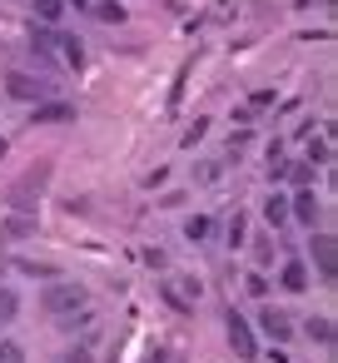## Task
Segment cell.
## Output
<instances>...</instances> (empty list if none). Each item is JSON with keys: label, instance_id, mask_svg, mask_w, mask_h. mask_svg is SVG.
<instances>
[{"label": "cell", "instance_id": "cell-19", "mask_svg": "<svg viewBox=\"0 0 338 363\" xmlns=\"http://www.w3.org/2000/svg\"><path fill=\"white\" fill-rule=\"evenodd\" d=\"M95 11V21H105V26H125L130 21V11L120 6V0H100V6H90Z\"/></svg>", "mask_w": 338, "mask_h": 363}, {"label": "cell", "instance_id": "cell-17", "mask_svg": "<svg viewBox=\"0 0 338 363\" xmlns=\"http://www.w3.org/2000/svg\"><path fill=\"white\" fill-rule=\"evenodd\" d=\"M303 333H308L318 348H333V318H328V313H313V318L303 323Z\"/></svg>", "mask_w": 338, "mask_h": 363}, {"label": "cell", "instance_id": "cell-9", "mask_svg": "<svg viewBox=\"0 0 338 363\" xmlns=\"http://www.w3.org/2000/svg\"><path fill=\"white\" fill-rule=\"evenodd\" d=\"M70 120H75V105H65V100L30 105V125H70Z\"/></svg>", "mask_w": 338, "mask_h": 363}, {"label": "cell", "instance_id": "cell-30", "mask_svg": "<svg viewBox=\"0 0 338 363\" xmlns=\"http://www.w3.org/2000/svg\"><path fill=\"white\" fill-rule=\"evenodd\" d=\"M249 294L264 298V294H269V279H264V274H249Z\"/></svg>", "mask_w": 338, "mask_h": 363}, {"label": "cell", "instance_id": "cell-10", "mask_svg": "<svg viewBox=\"0 0 338 363\" xmlns=\"http://www.w3.org/2000/svg\"><path fill=\"white\" fill-rule=\"evenodd\" d=\"M278 289H283V294H303V289H308V264H303V259H283Z\"/></svg>", "mask_w": 338, "mask_h": 363}, {"label": "cell", "instance_id": "cell-25", "mask_svg": "<svg viewBox=\"0 0 338 363\" xmlns=\"http://www.w3.org/2000/svg\"><path fill=\"white\" fill-rule=\"evenodd\" d=\"M0 363H26V343L21 338H0Z\"/></svg>", "mask_w": 338, "mask_h": 363}, {"label": "cell", "instance_id": "cell-26", "mask_svg": "<svg viewBox=\"0 0 338 363\" xmlns=\"http://www.w3.org/2000/svg\"><path fill=\"white\" fill-rule=\"evenodd\" d=\"M204 135H209V120H204V115H199V120H194V125H189V130H184V140H179V145H184V150H194V145H199V140H204Z\"/></svg>", "mask_w": 338, "mask_h": 363}, {"label": "cell", "instance_id": "cell-16", "mask_svg": "<svg viewBox=\"0 0 338 363\" xmlns=\"http://www.w3.org/2000/svg\"><path fill=\"white\" fill-rule=\"evenodd\" d=\"M179 229H184V239H189V244H204V239L214 234V214H189Z\"/></svg>", "mask_w": 338, "mask_h": 363}, {"label": "cell", "instance_id": "cell-13", "mask_svg": "<svg viewBox=\"0 0 338 363\" xmlns=\"http://www.w3.org/2000/svg\"><path fill=\"white\" fill-rule=\"evenodd\" d=\"M224 244H229V249H244V244H249V214H244V209H234V214L224 219Z\"/></svg>", "mask_w": 338, "mask_h": 363}, {"label": "cell", "instance_id": "cell-23", "mask_svg": "<svg viewBox=\"0 0 338 363\" xmlns=\"http://www.w3.org/2000/svg\"><path fill=\"white\" fill-rule=\"evenodd\" d=\"M249 145H254V130H249V125H239V130H229V160H239V155H244Z\"/></svg>", "mask_w": 338, "mask_h": 363}, {"label": "cell", "instance_id": "cell-29", "mask_svg": "<svg viewBox=\"0 0 338 363\" xmlns=\"http://www.w3.org/2000/svg\"><path fill=\"white\" fill-rule=\"evenodd\" d=\"M164 179H169V169H164V164H154V169H150V174H145V189H159V184H164Z\"/></svg>", "mask_w": 338, "mask_h": 363}, {"label": "cell", "instance_id": "cell-34", "mask_svg": "<svg viewBox=\"0 0 338 363\" xmlns=\"http://www.w3.org/2000/svg\"><path fill=\"white\" fill-rule=\"evenodd\" d=\"M0 269H6V259H0Z\"/></svg>", "mask_w": 338, "mask_h": 363}, {"label": "cell", "instance_id": "cell-8", "mask_svg": "<svg viewBox=\"0 0 338 363\" xmlns=\"http://www.w3.org/2000/svg\"><path fill=\"white\" fill-rule=\"evenodd\" d=\"M6 90L16 95V100H40V95H50V85L45 80H35V75H26V70H6Z\"/></svg>", "mask_w": 338, "mask_h": 363}, {"label": "cell", "instance_id": "cell-7", "mask_svg": "<svg viewBox=\"0 0 338 363\" xmlns=\"http://www.w3.org/2000/svg\"><path fill=\"white\" fill-rule=\"evenodd\" d=\"M259 328H264L278 348H283V343H293V318H288L278 303H264V308H259Z\"/></svg>", "mask_w": 338, "mask_h": 363}, {"label": "cell", "instance_id": "cell-1", "mask_svg": "<svg viewBox=\"0 0 338 363\" xmlns=\"http://www.w3.org/2000/svg\"><path fill=\"white\" fill-rule=\"evenodd\" d=\"M40 308L50 313V318H75V313H85L90 308V289L80 284V279H50L45 289H40Z\"/></svg>", "mask_w": 338, "mask_h": 363}, {"label": "cell", "instance_id": "cell-3", "mask_svg": "<svg viewBox=\"0 0 338 363\" xmlns=\"http://www.w3.org/2000/svg\"><path fill=\"white\" fill-rule=\"evenodd\" d=\"M308 264L318 269V279H323V284H333V274H338V239H333L328 229L308 234Z\"/></svg>", "mask_w": 338, "mask_h": 363}, {"label": "cell", "instance_id": "cell-22", "mask_svg": "<svg viewBox=\"0 0 338 363\" xmlns=\"http://www.w3.org/2000/svg\"><path fill=\"white\" fill-rule=\"evenodd\" d=\"M16 313H21V294L0 284V328H6V323H16Z\"/></svg>", "mask_w": 338, "mask_h": 363}, {"label": "cell", "instance_id": "cell-20", "mask_svg": "<svg viewBox=\"0 0 338 363\" xmlns=\"http://www.w3.org/2000/svg\"><path fill=\"white\" fill-rule=\"evenodd\" d=\"M313 174H318V169H313V164H308V160H293V164H288V174H283V179H288V184H293V189H313Z\"/></svg>", "mask_w": 338, "mask_h": 363}, {"label": "cell", "instance_id": "cell-5", "mask_svg": "<svg viewBox=\"0 0 338 363\" xmlns=\"http://www.w3.org/2000/svg\"><path fill=\"white\" fill-rule=\"evenodd\" d=\"M50 55H55L65 70H80V65H85V40L70 35L65 26H55V30H50Z\"/></svg>", "mask_w": 338, "mask_h": 363}, {"label": "cell", "instance_id": "cell-15", "mask_svg": "<svg viewBox=\"0 0 338 363\" xmlns=\"http://www.w3.org/2000/svg\"><path fill=\"white\" fill-rule=\"evenodd\" d=\"M95 353H100V328H90L85 338H75V348L65 353V363H95Z\"/></svg>", "mask_w": 338, "mask_h": 363}, {"label": "cell", "instance_id": "cell-2", "mask_svg": "<svg viewBox=\"0 0 338 363\" xmlns=\"http://www.w3.org/2000/svg\"><path fill=\"white\" fill-rule=\"evenodd\" d=\"M45 179H50V160L30 164V169L6 189V204H11L16 214H35V204H40V194H45Z\"/></svg>", "mask_w": 338, "mask_h": 363}, {"label": "cell", "instance_id": "cell-4", "mask_svg": "<svg viewBox=\"0 0 338 363\" xmlns=\"http://www.w3.org/2000/svg\"><path fill=\"white\" fill-rule=\"evenodd\" d=\"M224 333H229V348L244 358V363H254L259 358V338H254V323L239 313V308H229L224 313Z\"/></svg>", "mask_w": 338, "mask_h": 363}, {"label": "cell", "instance_id": "cell-14", "mask_svg": "<svg viewBox=\"0 0 338 363\" xmlns=\"http://www.w3.org/2000/svg\"><path fill=\"white\" fill-rule=\"evenodd\" d=\"M199 189H214L224 179V160H194V174H189Z\"/></svg>", "mask_w": 338, "mask_h": 363}, {"label": "cell", "instance_id": "cell-11", "mask_svg": "<svg viewBox=\"0 0 338 363\" xmlns=\"http://www.w3.org/2000/svg\"><path fill=\"white\" fill-rule=\"evenodd\" d=\"M35 229H40L35 214H6V224H0V239H11V244H16V239H30Z\"/></svg>", "mask_w": 338, "mask_h": 363}, {"label": "cell", "instance_id": "cell-27", "mask_svg": "<svg viewBox=\"0 0 338 363\" xmlns=\"http://www.w3.org/2000/svg\"><path fill=\"white\" fill-rule=\"evenodd\" d=\"M159 298H164V303H169L174 313H194V308H189V303H184L179 294H174V284H159Z\"/></svg>", "mask_w": 338, "mask_h": 363}, {"label": "cell", "instance_id": "cell-21", "mask_svg": "<svg viewBox=\"0 0 338 363\" xmlns=\"http://www.w3.org/2000/svg\"><path fill=\"white\" fill-rule=\"evenodd\" d=\"M16 269H21L26 279H40V284L60 279V269H55V264H35V259H16Z\"/></svg>", "mask_w": 338, "mask_h": 363}, {"label": "cell", "instance_id": "cell-33", "mask_svg": "<svg viewBox=\"0 0 338 363\" xmlns=\"http://www.w3.org/2000/svg\"><path fill=\"white\" fill-rule=\"evenodd\" d=\"M6 150H11V145H6V140H0V160H6Z\"/></svg>", "mask_w": 338, "mask_h": 363}, {"label": "cell", "instance_id": "cell-31", "mask_svg": "<svg viewBox=\"0 0 338 363\" xmlns=\"http://www.w3.org/2000/svg\"><path fill=\"white\" fill-rule=\"evenodd\" d=\"M140 363H169V348H164V343H154V348H150Z\"/></svg>", "mask_w": 338, "mask_h": 363}, {"label": "cell", "instance_id": "cell-28", "mask_svg": "<svg viewBox=\"0 0 338 363\" xmlns=\"http://www.w3.org/2000/svg\"><path fill=\"white\" fill-rule=\"evenodd\" d=\"M254 259H259V269H274V239H259L254 244Z\"/></svg>", "mask_w": 338, "mask_h": 363}, {"label": "cell", "instance_id": "cell-24", "mask_svg": "<svg viewBox=\"0 0 338 363\" xmlns=\"http://www.w3.org/2000/svg\"><path fill=\"white\" fill-rule=\"evenodd\" d=\"M308 164H313V169H318V164H323V169L333 164V145H328V135H323L318 145H308Z\"/></svg>", "mask_w": 338, "mask_h": 363}, {"label": "cell", "instance_id": "cell-18", "mask_svg": "<svg viewBox=\"0 0 338 363\" xmlns=\"http://www.w3.org/2000/svg\"><path fill=\"white\" fill-rule=\"evenodd\" d=\"M30 11H35V21H40V26H60L65 0H30Z\"/></svg>", "mask_w": 338, "mask_h": 363}, {"label": "cell", "instance_id": "cell-12", "mask_svg": "<svg viewBox=\"0 0 338 363\" xmlns=\"http://www.w3.org/2000/svg\"><path fill=\"white\" fill-rule=\"evenodd\" d=\"M264 224L278 234V229H288V194H269L264 199Z\"/></svg>", "mask_w": 338, "mask_h": 363}, {"label": "cell", "instance_id": "cell-32", "mask_svg": "<svg viewBox=\"0 0 338 363\" xmlns=\"http://www.w3.org/2000/svg\"><path fill=\"white\" fill-rule=\"evenodd\" d=\"M145 264H150V269H164L169 259H164V249H145Z\"/></svg>", "mask_w": 338, "mask_h": 363}, {"label": "cell", "instance_id": "cell-6", "mask_svg": "<svg viewBox=\"0 0 338 363\" xmlns=\"http://www.w3.org/2000/svg\"><path fill=\"white\" fill-rule=\"evenodd\" d=\"M318 214H323V209H318V194H313V189H293V194H288V224H303V229L313 234Z\"/></svg>", "mask_w": 338, "mask_h": 363}]
</instances>
